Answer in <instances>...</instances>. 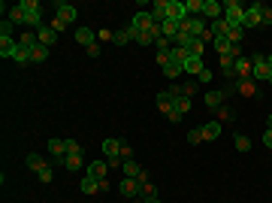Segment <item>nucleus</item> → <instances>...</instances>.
<instances>
[{"label":"nucleus","mask_w":272,"mask_h":203,"mask_svg":"<svg viewBox=\"0 0 272 203\" xmlns=\"http://www.w3.org/2000/svg\"><path fill=\"white\" fill-rule=\"evenodd\" d=\"M121 170H124V176H127V179H139V176L145 173L139 164H136V161H124V167H121Z\"/></svg>","instance_id":"nucleus-20"},{"label":"nucleus","mask_w":272,"mask_h":203,"mask_svg":"<svg viewBox=\"0 0 272 203\" xmlns=\"http://www.w3.org/2000/svg\"><path fill=\"white\" fill-rule=\"evenodd\" d=\"M79 188H82V194H97V191H100V182L91 179V176H85V179L79 182Z\"/></svg>","instance_id":"nucleus-22"},{"label":"nucleus","mask_w":272,"mask_h":203,"mask_svg":"<svg viewBox=\"0 0 272 203\" xmlns=\"http://www.w3.org/2000/svg\"><path fill=\"white\" fill-rule=\"evenodd\" d=\"M130 28H136V31H152L154 28V18H152V12H136L133 16V21H130Z\"/></svg>","instance_id":"nucleus-7"},{"label":"nucleus","mask_w":272,"mask_h":203,"mask_svg":"<svg viewBox=\"0 0 272 203\" xmlns=\"http://www.w3.org/2000/svg\"><path fill=\"white\" fill-rule=\"evenodd\" d=\"M133 39H139V31H136V28H124V31L115 34V46H127V43H133Z\"/></svg>","instance_id":"nucleus-15"},{"label":"nucleus","mask_w":272,"mask_h":203,"mask_svg":"<svg viewBox=\"0 0 272 203\" xmlns=\"http://www.w3.org/2000/svg\"><path fill=\"white\" fill-rule=\"evenodd\" d=\"M212 46H215L218 55H230V49H233V43H230L227 37H215V39H212Z\"/></svg>","instance_id":"nucleus-21"},{"label":"nucleus","mask_w":272,"mask_h":203,"mask_svg":"<svg viewBox=\"0 0 272 203\" xmlns=\"http://www.w3.org/2000/svg\"><path fill=\"white\" fill-rule=\"evenodd\" d=\"M49 52H51V49H46V46H36V49L31 52V61H36V64H39V61H46V58H49Z\"/></svg>","instance_id":"nucleus-32"},{"label":"nucleus","mask_w":272,"mask_h":203,"mask_svg":"<svg viewBox=\"0 0 272 203\" xmlns=\"http://www.w3.org/2000/svg\"><path fill=\"white\" fill-rule=\"evenodd\" d=\"M12 61H16V64H27V61H31V49H16V55H12Z\"/></svg>","instance_id":"nucleus-33"},{"label":"nucleus","mask_w":272,"mask_h":203,"mask_svg":"<svg viewBox=\"0 0 272 203\" xmlns=\"http://www.w3.org/2000/svg\"><path fill=\"white\" fill-rule=\"evenodd\" d=\"M76 43H79V46H85V49L94 46V43H97V31H91V28H79V31H76Z\"/></svg>","instance_id":"nucleus-12"},{"label":"nucleus","mask_w":272,"mask_h":203,"mask_svg":"<svg viewBox=\"0 0 272 203\" xmlns=\"http://www.w3.org/2000/svg\"><path fill=\"white\" fill-rule=\"evenodd\" d=\"M49 28H51L54 34H58V31H64V28H67V21H64V18H58V16H54V21L49 24Z\"/></svg>","instance_id":"nucleus-40"},{"label":"nucleus","mask_w":272,"mask_h":203,"mask_svg":"<svg viewBox=\"0 0 272 203\" xmlns=\"http://www.w3.org/2000/svg\"><path fill=\"white\" fill-rule=\"evenodd\" d=\"M16 49H18V43L12 37H0V55H3V58H12V55H16Z\"/></svg>","instance_id":"nucleus-18"},{"label":"nucleus","mask_w":272,"mask_h":203,"mask_svg":"<svg viewBox=\"0 0 272 203\" xmlns=\"http://www.w3.org/2000/svg\"><path fill=\"white\" fill-rule=\"evenodd\" d=\"M46 148H49V155H54V158L67 155V143H64V140H54V137L49 140V146H46Z\"/></svg>","instance_id":"nucleus-23"},{"label":"nucleus","mask_w":272,"mask_h":203,"mask_svg":"<svg viewBox=\"0 0 272 203\" xmlns=\"http://www.w3.org/2000/svg\"><path fill=\"white\" fill-rule=\"evenodd\" d=\"M233 70H236V79H251V58H236L233 61Z\"/></svg>","instance_id":"nucleus-11"},{"label":"nucleus","mask_w":272,"mask_h":203,"mask_svg":"<svg viewBox=\"0 0 272 203\" xmlns=\"http://www.w3.org/2000/svg\"><path fill=\"white\" fill-rule=\"evenodd\" d=\"M230 118V110H224V106H221V110H218V121H227Z\"/></svg>","instance_id":"nucleus-49"},{"label":"nucleus","mask_w":272,"mask_h":203,"mask_svg":"<svg viewBox=\"0 0 272 203\" xmlns=\"http://www.w3.org/2000/svg\"><path fill=\"white\" fill-rule=\"evenodd\" d=\"M67 155H82V146L76 140H67Z\"/></svg>","instance_id":"nucleus-37"},{"label":"nucleus","mask_w":272,"mask_h":203,"mask_svg":"<svg viewBox=\"0 0 272 203\" xmlns=\"http://www.w3.org/2000/svg\"><path fill=\"white\" fill-rule=\"evenodd\" d=\"M167 18L170 21H185L187 18V9L182 0H167Z\"/></svg>","instance_id":"nucleus-5"},{"label":"nucleus","mask_w":272,"mask_h":203,"mask_svg":"<svg viewBox=\"0 0 272 203\" xmlns=\"http://www.w3.org/2000/svg\"><path fill=\"white\" fill-rule=\"evenodd\" d=\"M266 64H269V70H272V55H266Z\"/></svg>","instance_id":"nucleus-54"},{"label":"nucleus","mask_w":272,"mask_h":203,"mask_svg":"<svg viewBox=\"0 0 272 203\" xmlns=\"http://www.w3.org/2000/svg\"><path fill=\"white\" fill-rule=\"evenodd\" d=\"M187 52H190V58H203V52H206V43H203L200 37H194L187 43Z\"/></svg>","instance_id":"nucleus-24"},{"label":"nucleus","mask_w":272,"mask_h":203,"mask_svg":"<svg viewBox=\"0 0 272 203\" xmlns=\"http://www.w3.org/2000/svg\"><path fill=\"white\" fill-rule=\"evenodd\" d=\"M103 152H106V158H115V155L121 152V140H115V137H109V140L103 143Z\"/></svg>","instance_id":"nucleus-25"},{"label":"nucleus","mask_w":272,"mask_h":203,"mask_svg":"<svg viewBox=\"0 0 272 203\" xmlns=\"http://www.w3.org/2000/svg\"><path fill=\"white\" fill-rule=\"evenodd\" d=\"M260 24H263V28H266V24H272V9H269V6L260 12Z\"/></svg>","instance_id":"nucleus-41"},{"label":"nucleus","mask_w":272,"mask_h":203,"mask_svg":"<svg viewBox=\"0 0 272 203\" xmlns=\"http://www.w3.org/2000/svg\"><path fill=\"white\" fill-rule=\"evenodd\" d=\"M187 16H203V0H185Z\"/></svg>","instance_id":"nucleus-30"},{"label":"nucleus","mask_w":272,"mask_h":203,"mask_svg":"<svg viewBox=\"0 0 272 203\" xmlns=\"http://www.w3.org/2000/svg\"><path fill=\"white\" fill-rule=\"evenodd\" d=\"M182 73H185V67H182V64H172V61H170L167 67H163V76H167V79H179Z\"/></svg>","instance_id":"nucleus-28"},{"label":"nucleus","mask_w":272,"mask_h":203,"mask_svg":"<svg viewBox=\"0 0 272 203\" xmlns=\"http://www.w3.org/2000/svg\"><path fill=\"white\" fill-rule=\"evenodd\" d=\"M36 176H39V182H51V176H54V173H51V167H46L43 173H36Z\"/></svg>","instance_id":"nucleus-46"},{"label":"nucleus","mask_w":272,"mask_h":203,"mask_svg":"<svg viewBox=\"0 0 272 203\" xmlns=\"http://www.w3.org/2000/svg\"><path fill=\"white\" fill-rule=\"evenodd\" d=\"M12 28H16V24L3 18V24H0V37H12Z\"/></svg>","instance_id":"nucleus-39"},{"label":"nucleus","mask_w":272,"mask_h":203,"mask_svg":"<svg viewBox=\"0 0 272 203\" xmlns=\"http://www.w3.org/2000/svg\"><path fill=\"white\" fill-rule=\"evenodd\" d=\"M64 167H67V170H79V167H82V155H67V158H64Z\"/></svg>","instance_id":"nucleus-34"},{"label":"nucleus","mask_w":272,"mask_h":203,"mask_svg":"<svg viewBox=\"0 0 272 203\" xmlns=\"http://www.w3.org/2000/svg\"><path fill=\"white\" fill-rule=\"evenodd\" d=\"M236 148H239V152H251V140L248 137H245V133H236Z\"/></svg>","instance_id":"nucleus-31"},{"label":"nucleus","mask_w":272,"mask_h":203,"mask_svg":"<svg viewBox=\"0 0 272 203\" xmlns=\"http://www.w3.org/2000/svg\"><path fill=\"white\" fill-rule=\"evenodd\" d=\"M203 67H206V64H203V58H187V61H185V73H194V76H200V70H203Z\"/></svg>","instance_id":"nucleus-27"},{"label":"nucleus","mask_w":272,"mask_h":203,"mask_svg":"<svg viewBox=\"0 0 272 203\" xmlns=\"http://www.w3.org/2000/svg\"><path fill=\"white\" fill-rule=\"evenodd\" d=\"M175 110H179L182 115H187V110H190V97H182L179 103H175Z\"/></svg>","instance_id":"nucleus-38"},{"label":"nucleus","mask_w":272,"mask_h":203,"mask_svg":"<svg viewBox=\"0 0 272 203\" xmlns=\"http://www.w3.org/2000/svg\"><path fill=\"white\" fill-rule=\"evenodd\" d=\"M139 188H142L139 179H127V176H124V179H121V185H118V191L124 194V197H136V194H139Z\"/></svg>","instance_id":"nucleus-9"},{"label":"nucleus","mask_w":272,"mask_h":203,"mask_svg":"<svg viewBox=\"0 0 272 203\" xmlns=\"http://www.w3.org/2000/svg\"><path fill=\"white\" fill-rule=\"evenodd\" d=\"M54 16L64 18L67 24H73V21H76V6L67 3V0H58V3H54Z\"/></svg>","instance_id":"nucleus-6"},{"label":"nucleus","mask_w":272,"mask_h":203,"mask_svg":"<svg viewBox=\"0 0 272 203\" xmlns=\"http://www.w3.org/2000/svg\"><path fill=\"white\" fill-rule=\"evenodd\" d=\"M263 146L272 148V130H263Z\"/></svg>","instance_id":"nucleus-47"},{"label":"nucleus","mask_w":272,"mask_h":203,"mask_svg":"<svg viewBox=\"0 0 272 203\" xmlns=\"http://www.w3.org/2000/svg\"><path fill=\"white\" fill-rule=\"evenodd\" d=\"M88 176H91V179H97V182H106L109 164H106V161H91V164H88Z\"/></svg>","instance_id":"nucleus-8"},{"label":"nucleus","mask_w":272,"mask_h":203,"mask_svg":"<svg viewBox=\"0 0 272 203\" xmlns=\"http://www.w3.org/2000/svg\"><path fill=\"white\" fill-rule=\"evenodd\" d=\"M139 194H142V197H157V188H154L152 182H142V188H139Z\"/></svg>","instance_id":"nucleus-36"},{"label":"nucleus","mask_w":272,"mask_h":203,"mask_svg":"<svg viewBox=\"0 0 272 203\" xmlns=\"http://www.w3.org/2000/svg\"><path fill=\"white\" fill-rule=\"evenodd\" d=\"M21 9H24V24H31L34 31L43 28V24H39L43 16H39V3H36V0H21Z\"/></svg>","instance_id":"nucleus-1"},{"label":"nucleus","mask_w":272,"mask_h":203,"mask_svg":"<svg viewBox=\"0 0 272 203\" xmlns=\"http://www.w3.org/2000/svg\"><path fill=\"white\" fill-rule=\"evenodd\" d=\"M130 155H133V152H130V146H127V143H121V152H118V158H121V161H130Z\"/></svg>","instance_id":"nucleus-43"},{"label":"nucleus","mask_w":272,"mask_h":203,"mask_svg":"<svg viewBox=\"0 0 272 203\" xmlns=\"http://www.w3.org/2000/svg\"><path fill=\"white\" fill-rule=\"evenodd\" d=\"M27 167H31L34 173H43V170L49 167V161H46L43 155H27Z\"/></svg>","instance_id":"nucleus-19"},{"label":"nucleus","mask_w":272,"mask_h":203,"mask_svg":"<svg viewBox=\"0 0 272 203\" xmlns=\"http://www.w3.org/2000/svg\"><path fill=\"white\" fill-rule=\"evenodd\" d=\"M227 94H230V88H224V91H206V106L221 110V103L227 100Z\"/></svg>","instance_id":"nucleus-13"},{"label":"nucleus","mask_w":272,"mask_h":203,"mask_svg":"<svg viewBox=\"0 0 272 203\" xmlns=\"http://www.w3.org/2000/svg\"><path fill=\"white\" fill-rule=\"evenodd\" d=\"M266 9V3H260V0H257V3H251L248 9H245V18H242V24L245 28H260V12Z\"/></svg>","instance_id":"nucleus-4"},{"label":"nucleus","mask_w":272,"mask_h":203,"mask_svg":"<svg viewBox=\"0 0 272 203\" xmlns=\"http://www.w3.org/2000/svg\"><path fill=\"white\" fill-rule=\"evenodd\" d=\"M269 64H266V55H254L251 58V79H257V82H269Z\"/></svg>","instance_id":"nucleus-2"},{"label":"nucleus","mask_w":272,"mask_h":203,"mask_svg":"<svg viewBox=\"0 0 272 203\" xmlns=\"http://www.w3.org/2000/svg\"><path fill=\"white\" fill-rule=\"evenodd\" d=\"M269 85H272V73H269Z\"/></svg>","instance_id":"nucleus-55"},{"label":"nucleus","mask_w":272,"mask_h":203,"mask_svg":"<svg viewBox=\"0 0 272 203\" xmlns=\"http://www.w3.org/2000/svg\"><path fill=\"white\" fill-rule=\"evenodd\" d=\"M182 88H185V97H190V94L197 91V85H194V82H187V85H182Z\"/></svg>","instance_id":"nucleus-48"},{"label":"nucleus","mask_w":272,"mask_h":203,"mask_svg":"<svg viewBox=\"0 0 272 203\" xmlns=\"http://www.w3.org/2000/svg\"><path fill=\"white\" fill-rule=\"evenodd\" d=\"M142 203H160L157 197H142Z\"/></svg>","instance_id":"nucleus-52"},{"label":"nucleus","mask_w":272,"mask_h":203,"mask_svg":"<svg viewBox=\"0 0 272 203\" xmlns=\"http://www.w3.org/2000/svg\"><path fill=\"white\" fill-rule=\"evenodd\" d=\"M97 39H100V43H106V39H112V43H115V34L112 31H97Z\"/></svg>","instance_id":"nucleus-44"},{"label":"nucleus","mask_w":272,"mask_h":203,"mask_svg":"<svg viewBox=\"0 0 272 203\" xmlns=\"http://www.w3.org/2000/svg\"><path fill=\"white\" fill-rule=\"evenodd\" d=\"M221 12H224V6L218 3V0H203V18H221Z\"/></svg>","instance_id":"nucleus-10"},{"label":"nucleus","mask_w":272,"mask_h":203,"mask_svg":"<svg viewBox=\"0 0 272 203\" xmlns=\"http://www.w3.org/2000/svg\"><path fill=\"white\" fill-rule=\"evenodd\" d=\"M266 128H269V130H272V112H269V118H266Z\"/></svg>","instance_id":"nucleus-53"},{"label":"nucleus","mask_w":272,"mask_h":203,"mask_svg":"<svg viewBox=\"0 0 272 203\" xmlns=\"http://www.w3.org/2000/svg\"><path fill=\"white\" fill-rule=\"evenodd\" d=\"M36 37H39V46H46V49H51L54 43H58V34H54L51 28H39Z\"/></svg>","instance_id":"nucleus-17"},{"label":"nucleus","mask_w":272,"mask_h":203,"mask_svg":"<svg viewBox=\"0 0 272 203\" xmlns=\"http://www.w3.org/2000/svg\"><path fill=\"white\" fill-rule=\"evenodd\" d=\"M200 130H203V140H218L221 130H224V125H221V121H209V125H203Z\"/></svg>","instance_id":"nucleus-14"},{"label":"nucleus","mask_w":272,"mask_h":203,"mask_svg":"<svg viewBox=\"0 0 272 203\" xmlns=\"http://www.w3.org/2000/svg\"><path fill=\"white\" fill-rule=\"evenodd\" d=\"M236 88H239V91L245 94V97H251V94H254V85H251V79H242V82H239Z\"/></svg>","instance_id":"nucleus-35"},{"label":"nucleus","mask_w":272,"mask_h":203,"mask_svg":"<svg viewBox=\"0 0 272 203\" xmlns=\"http://www.w3.org/2000/svg\"><path fill=\"white\" fill-rule=\"evenodd\" d=\"M167 118H170V121H182V118H185V115H182V112H179V110H172V112H170V115H167Z\"/></svg>","instance_id":"nucleus-50"},{"label":"nucleus","mask_w":272,"mask_h":203,"mask_svg":"<svg viewBox=\"0 0 272 203\" xmlns=\"http://www.w3.org/2000/svg\"><path fill=\"white\" fill-rule=\"evenodd\" d=\"M6 21H12V24H21V21H24V9H21V3H18V6H9Z\"/></svg>","instance_id":"nucleus-26"},{"label":"nucleus","mask_w":272,"mask_h":203,"mask_svg":"<svg viewBox=\"0 0 272 203\" xmlns=\"http://www.w3.org/2000/svg\"><path fill=\"white\" fill-rule=\"evenodd\" d=\"M245 31H248L245 24H233V28H230V37H227V39H230V43H236V46H239V43H242V37H245Z\"/></svg>","instance_id":"nucleus-29"},{"label":"nucleus","mask_w":272,"mask_h":203,"mask_svg":"<svg viewBox=\"0 0 272 203\" xmlns=\"http://www.w3.org/2000/svg\"><path fill=\"white\" fill-rule=\"evenodd\" d=\"M245 9H248V6H242L239 0H227V3H224V18H227L230 24H242Z\"/></svg>","instance_id":"nucleus-3"},{"label":"nucleus","mask_w":272,"mask_h":203,"mask_svg":"<svg viewBox=\"0 0 272 203\" xmlns=\"http://www.w3.org/2000/svg\"><path fill=\"white\" fill-rule=\"evenodd\" d=\"M152 18H154V24L167 21V0H154L152 3Z\"/></svg>","instance_id":"nucleus-16"},{"label":"nucleus","mask_w":272,"mask_h":203,"mask_svg":"<svg viewBox=\"0 0 272 203\" xmlns=\"http://www.w3.org/2000/svg\"><path fill=\"white\" fill-rule=\"evenodd\" d=\"M88 55H91V58H97V55H100V46H97V43L88 46Z\"/></svg>","instance_id":"nucleus-51"},{"label":"nucleus","mask_w":272,"mask_h":203,"mask_svg":"<svg viewBox=\"0 0 272 203\" xmlns=\"http://www.w3.org/2000/svg\"><path fill=\"white\" fill-rule=\"evenodd\" d=\"M197 79H200V82H212V70H209V67H203Z\"/></svg>","instance_id":"nucleus-45"},{"label":"nucleus","mask_w":272,"mask_h":203,"mask_svg":"<svg viewBox=\"0 0 272 203\" xmlns=\"http://www.w3.org/2000/svg\"><path fill=\"white\" fill-rule=\"evenodd\" d=\"M200 140H203V130H200V128H197V130H190V133H187V143H194V146H197Z\"/></svg>","instance_id":"nucleus-42"}]
</instances>
